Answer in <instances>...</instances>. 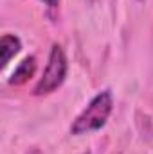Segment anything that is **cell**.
I'll return each mask as SVG.
<instances>
[{"mask_svg":"<svg viewBox=\"0 0 153 154\" xmlns=\"http://www.w3.org/2000/svg\"><path fill=\"white\" fill-rule=\"evenodd\" d=\"M34 72H36V57H34V56H27V57L15 68L13 75L9 79V84H13V86H22V84H25L31 77L34 75Z\"/></svg>","mask_w":153,"mask_h":154,"instance_id":"obj_3","label":"cell"},{"mask_svg":"<svg viewBox=\"0 0 153 154\" xmlns=\"http://www.w3.org/2000/svg\"><path fill=\"white\" fill-rule=\"evenodd\" d=\"M22 48V41L15 34H4L0 39V54H2V66H5L11 57H15Z\"/></svg>","mask_w":153,"mask_h":154,"instance_id":"obj_4","label":"cell"},{"mask_svg":"<svg viewBox=\"0 0 153 154\" xmlns=\"http://www.w3.org/2000/svg\"><path fill=\"white\" fill-rule=\"evenodd\" d=\"M83 154H90V152H83Z\"/></svg>","mask_w":153,"mask_h":154,"instance_id":"obj_6","label":"cell"},{"mask_svg":"<svg viewBox=\"0 0 153 154\" xmlns=\"http://www.w3.org/2000/svg\"><path fill=\"white\" fill-rule=\"evenodd\" d=\"M45 5H49V7H56L58 4H60V0H41Z\"/></svg>","mask_w":153,"mask_h":154,"instance_id":"obj_5","label":"cell"},{"mask_svg":"<svg viewBox=\"0 0 153 154\" xmlns=\"http://www.w3.org/2000/svg\"><path fill=\"white\" fill-rule=\"evenodd\" d=\"M67 77V57L65 52L60 45H52L50 54H49V63L43 72V75L36 82L33 93L34 95H49L54 90H58Z\"/></svg>","mask_w":153,"mask_h":154,"instance_id":"obj_2","label":"cell"},{"mask_svg":"<svg viewBox=\"0 0 153 154\" xmlns=\"http://www.w3.org/2000/svg\"><path fill=\"white\" fill-rule=\"evenodd\" d=\"M114 109V97L108 90L97 93L90 102L88 106L77 115V118L74 120V124L70 125V133L72 134H88V133H94L97 129H101L108 116Z\"/></svg>","mask_w":153,"mask_h":154,"instance_id":"obj_1","label":"cell"}]
</instances>
